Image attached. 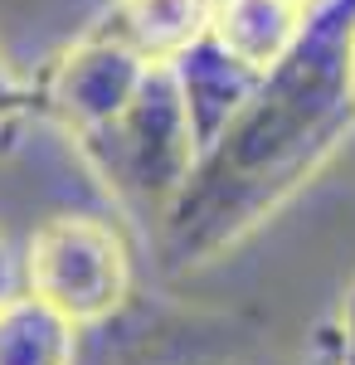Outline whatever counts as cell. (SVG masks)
<instances>
[{
    "label": "cell",
    "mask_w": 355,
    "mask_h": 365,
    "mask_svg": "<svg viewBox=\"0 0 355 365\" xmlns=\"http://www.w3.org/2000/svg\"><path fill=\"white\" fill-rule=\"evenodd\" d=\"M15 292V258H10V249H5V239H0V302Z\"/></svg>",
    "instance_id": "obj_10"
},
{
    "label": "cell",
    "mask_w": 355,
    "mask_h": 365,
    "mask_svg": "<svg viewBox=\"0 0 355 365\" xmlns=\"http://www.w3.org/2000/svg\"><path fill=\"white\" fill-rule=\"evenodd\" d=\"M355 0H317L297 44L263 73L156 225L165 273H195L239 249L336 156L355 127Z\"/></svg>",
    "instance_id": "obj_1"
},
{
    "label": "cell",
    "mask_w": 355,
    "mask_h": 365,
    "mask_svg": "<svg viewBox=\"0 0 355 365\" xmlns=\"http://www.w3.org/2000/svg\"><path fill=\"white\" fill-rule=\"evenodd\" d=\"M175 78L185 93V108H190V127L200 151L229 127V117L253 98V88L263 83V68L244 63L239 54H229L215 34H205L190 54L175 58Z\"/></svg>",
    "instance_id": "obj_5"
},
{
    "label": "cell",
    "mask_w": 355,
    "mask_h": 365,
    "mask_svg": "<svg viewBox=\"0 0 355 365\" xmlns=\"http://www.w3.org/2000/svg\"><path fill=\"white\" fill-rule=\"evenodd\" d=\"M88 29L151 63H175L215 29V0H108Z\"/></svg>",
    "instance_id": "obj_4"
},
{
    "label": "cell",
    "mask_w": 355,
    "mask_h": 365,
    "mask_svg": "<svg viewBox=\"0 0 355 365\" xmlns=\"http://www.w3.org/2000/svg\"><path fill=\"white\" fill-rule=\"evenodd\" d=\"M292 5H302V10H312V5H317V0H292Z\"/></svg>",
    "instance_id": "obj_11"
},
{
    "label": "cell",
    "mask_w": 355,
    "mask_h": 365,
    "mask_svg": "<svg viewBox=\"0 0 355 365\" xmlns=\"http://www.w3.org/2000/svg\"><path fill=\"white\" fill-rule=\"evenodd\" d=\"M351 73H355V39H351Z\"/></svg>",
    "instance_id": "obj_12"
},
{
    "label": "cell",
    "mask_w": 355,
    "mask_h": 365,
    "mask_svg": "<svg viewBox=\"0 0 355 365\" xmlns=\"http://www.w3.org/2000/svg\"><path fill=\"white\" fill-rule=\"evenodd\" d=\"M29 113H34V88L10 68V58L0 49V161L15 151V141L25 132Z\"/></svg>",
    "instance_id": "obj_8"
},
{
    "label": "cell",
    "mask_w": 355,
    "mask_h": 365,
    "mask_svg": "<svg viewBox=\"0 0 355 365\" xmlns=\"http://www.w3.org/2000/svg\"><path fill=\"white\" fill-rule=\"evenodd\" d=\"M78 322H68L34 292H10L0 302V365H73Z\"/></svg>",
    "instance_id": "obj_7"
},
{
    "label": "cell",
    "mask_w": 355,
    "mask_h": 365,
    "mask_svg": "<svg viewBox=\"0 0 355 365\" xmlns=\"http://www.w3.org/2000/svg\"><path fill=\"white\" fill-rule=\"evenodd\" d=\"M312 10H302L292 0H215V34L229 54H239L253 68H273L287 58L297 44L302 25Z\"/></svg>",
    "instance_id": "obj_6"
},
{
    "label": "cell",
    "mask_w": 355,
    "mask_h": 365,
    "mask_svg": "<svg viewBox=\"0 0 355 365\" xmlns=\"http://www.w3.org/2000/svg\"><path fill=\"white\" fill-rule=\"evenodd\" d=\"M73 151L127 215L156 229L200 161L190 108L175 63H151L141 88L98 127L73 137Z\"/></svg>",
    "instance_id": "obj_2"
},
{
    "label": "cell",
    "mask_w": 355,
    "mask_h": 365,
    "mask_svg": "<svg viewBox=\"0 0 355 365\" xmlns=\"http://www.w3.org/2000/svg\"><path fill=\"white\" fill-rule=\"evenodd\" d=\"M336 346H341V365H355V278L341 297V336H336Z\"/></svg>",
    "instance_id": "obj_9"
},
{
    "label": "cell",
    "mask_w": 355,
    "mask_h": 365,
    "mask_svg": "<svg viewBox=\"0 0 355 365\" xmlns=\"http://www.w3.org/2000/svg\"><path fill=\"white\" fill-rule=\"evenodd\" d=\"M25 287L78 327H98L132 297L127 234L98 215H54L25 249Z\"/></svg>",
    "instance_id": "obj_3"
}]
</instances>
